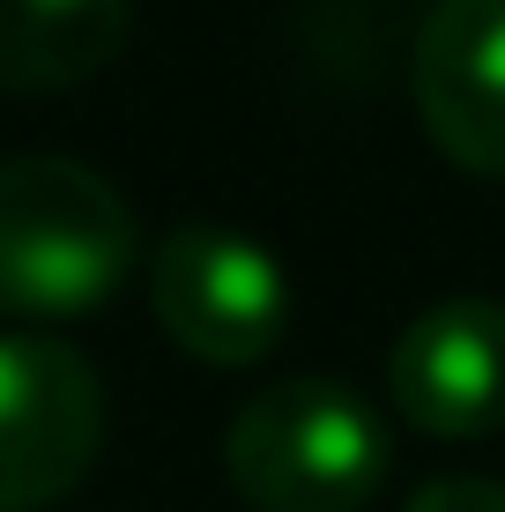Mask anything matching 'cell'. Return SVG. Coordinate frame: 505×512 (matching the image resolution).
Returning <instances> with one entry per match:
<instances>
[{
	"label": "cell",
	"mask_w": 505,
	"mask_h": 512,
	"mask_svg": "<svg viewBox=\"0 0 505 512\" xmlns=\"http://www.w3.org/2000/svg\"><path fill=\"white\" fill-rule=\"evenodd\" d=\"M134 268H142V223L104 171L75 156L0 164V320H82L112 305Z\"/></svg>",
	"instance_id": "6da1fadb"
},
{
	"label": "cell",
	"mask_w": 505,
	"mask_h": 512,
	"mask_svg": "<svg viewBox=\"0 0 505 512\" xmlns=\"http://www.w3.org/2000/svg\"><path fill=\"white\" fill-rule=\"evenodd\" d=\"M223 475L253 512H364L387 490V423L350 379H275L231 416Z\"/></svg>",
	"instance_id": "7a4b0ae2"
},
{
	"label": "cell",
	"mask_w": 505,
	"mask_h": 512,
	"mask_svg": "<svg viewBox=\"0 0 505 512\" xmlns=\"http://www.w3.org/2000/svg\"><path fill=\"white\" fill-rule=\"evenodd\" d=\"M149 312L171 334V349H186L194 364L246 372V364L275 357L290 327V275L246 231L179 223L149 253Z\"/></svg>",
	"instance_id": "3957f363"
},
{
	"label": "cell",
	"mask_w": 505,
	"mask_h": 512,
	"mask_svg": "<svg viewBox=\"0 0 505 512\" xmlns=\"http://www.w3.org/2000/svg\"><path fill=\"white\" fill-rule=\"evenodd\" d=\"M104 446V386L52 334L0 327V512L60 505Z\"/></svg>",
	"instance_id": "277c9868"
},
{
	"label": "cell",
	"mask_w": 505,
	"mask_h": 512,
	"mask_svg": "<svg viewBox=\"0 0 505 512\" xmlns=\"http://www.w3.org/2000/svg\"><path fill=\"white\" fill-rule=\"evenodd\" d=\"M387 401L424 438L505 431V305L446 297V305L416 312L387 349Z\"/></svg>",
	"instance_id": "5b68a950"
},
{
	"label": "cell",
	"mask_w": 505,
	"mask_h": 512,
	"mask_svg": "<svg viewBox=\"0 0 505 512\" xmlns=\"http://www.w3.org/2000/svg\"><path fill=\"white\" fill-rule=\"evenodd\" d=\"M416 119L468 179H505V0H439L409 60Z\"/></svg>",
	"instance_id": "8992f818"
},
{
	"label": "cell",
	"mask_w": 505,
	"mask_h": 512,
	"mask_svg": "<svg viewBox=\"0 0 505 512\" xmlns=\"http://www.w3.org/2000/svg\"><path fill=\"white\" fill-rule=\"evenodd\" d=\"M134 0H0V90L52 97L127 52Z\"/></svg>",
	"instance_id": "52a82bcc"
},
{
	"label": "cell",
	"mask_w": 505,
	"mask_h": 512,
	"mask_svg": "<svg viewBox=\"0 0 505 512\" xmlns=\"http://www.w3.org/2000/svg\"><path fill=\"white\" fill-rule=\"evenodd\" d=\"M402 512H505V483L498 475H439Z\"/></svg>",
	"instance_id": "ba28073f"
}]
</instances>
